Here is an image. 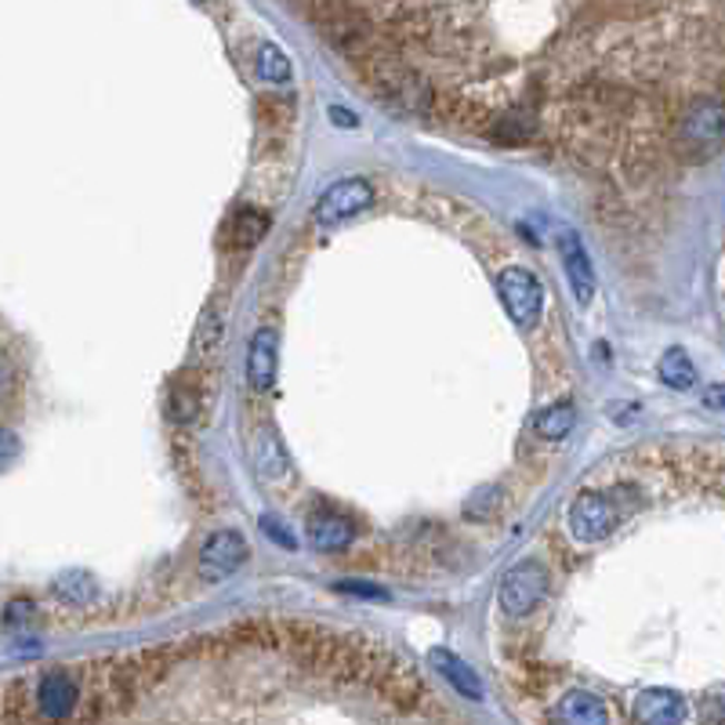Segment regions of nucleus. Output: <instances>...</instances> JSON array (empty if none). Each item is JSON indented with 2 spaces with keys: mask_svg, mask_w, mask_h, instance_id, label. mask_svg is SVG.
Listing matches in <instances>:
<instances>
[{
  "mask_svg": "<svg viewBox=\"0 0 725 725\" xmlns=\"http://www.w3.org/2000/svg\"><path fill=\"white\" fill-rule=\"evenodd\" d=\"M309 541H312V548H320V552H345L352 544V523L341 515H312Z\"/></svg>",
  "mask_w": 725,
  "mask_h": 725,
  "instance_id": "ddd939ff",
  "label": "nucleus"
},
{
  "mask_svg": "<svg viewBox=\"0 0 725 725\" xmlns=\"http://www.w3.org/2000/svg\"><path fill=\"white\" fill-rule=\"evenodd\" d=\"M501 286V298H504V309L518 326H533L541 320V309H544V286L537 283L530 269L523 265H508L497 276Z\"/></svg>",
  "mask_w": 725,
  "mask_h": 725,
  "instance_id": "7ed1b4c3",
  "label": "nucleus"
},
{
  "mask_svg": "<svg viewBox=\"0 0 725 725\" xmlns=\"http://www.w3.org/2000/svg\"><path fill=\"white\" fill-rule=\"evenodd\" d=\"M544 592H548V570L541 563H518L501 581V610L508 617H526L541 606Z\"/></svg>",
  "mask_w": 725,
  "mask_h": 725,
  "instance_id": "f03ea898",
  "label": "nucleus"
},
{
  "mask_svg": "<svg viewBox=\"0 0 725 725\" xmlns=\"http://www.w3.org/2000/svg\"><path fill=\"white\" fill-rule=\"evenodd\" d=\"M501 508V486H479L475 494L464 504V515L469 518H490Z\"/></svg>",
  "mask_w": 725,
  "mask_h": 725,
  "instance_id": "4be33fe9",
  "label": "nucleus"
},
{
  "mask_svg": "<svg viewBox=\"0 0 725 725\" xmlns=\"http://www.w3.org/2000/svg\"><path fill=\"white\" fill-rule=\"evenodd\" d=\"M33 701H37V707H40V715H48V718H66V715H73V707L80 704L77 675H73V672H66V667H51L48 675H40Z\"/></svg>",
  "mask_w": 725,
  "mask_h": 725,
  "instance_id": "6e6552de",
  "label": "nucleus"
},
{
  "mask_svg": "<svg viewBox=\"0 0 725 725\" xmlns=\"http://www.w3.org/2000/svg\"><path fill=\"white\" fill-rule=\"evenodd\" d=\"M360 70H363L366 84L374 88V94H385L389 102L403 105V109L421 113L425 102L432 99L425 80H417L410 70H400V66H392V62H360Z\"/></svg>",
  "mask_w": 725,
  "mask_h": 725,
  "instance_id": "f257e3e1",
  "label": "nucleus"
},
{
  "mask_svg": "<svg viewBox=\"0 0 725 725\" xmlns=\"http://www.w3.org/2000/svg\"><path fill=\"white\" fill-rule=\"evenodd\" d=\"M656 374H661L664 385H672L678 392H689L696 385V366H693V360L682 349H667L661 355V366H656Z\"/></svg>",
  "mask_w": 725,
  "mask_h": 725,
  "instance_id": "f3484780",
  "label": "nucleus"
},
{
  "mask_svg": "<svg viewBox=\"0 0 725 725\" xmlns=\"http://www.w3.org/2000/svg\"><path fill=\"white\" fill-rule=\"evenodd\" d=\"M704 403H707L711 410H722V403H725V389H722V385H711V389L704 392Z\"/></svg>",
  "mask_w": 725,
  "mask_h": 725,
  "instance_id": "cd10ccee",
  "label": "nucleus"
},
{
  "mask_svg": "<svg viewBox=\"0 0 725 725\" xmlns=\"http://www.w3.org/2000/svg\"><path fill=\"white\" fill-rule=\"evenodd\" d=\"M617 523H621L617 508H613V504L602 494H581L577 501H573V508H570V533L581 544L606 541Z\"/></svg>",
  "mask_w": 725,
  "mask_h": 725,
  "instance_id": "20e7f679",
  "label": "nucleus"
},
{
  "mask_svg": "<svg viewBox=\"0 0 725 725\" xmlns=\"http://www.w3.org/2000/svg\"><path fill=\"white\" fill-rule=\"evenodd\" d=\"M558 718L570 722V725H602V722H610L606 715V707H602V701L595 693H587V689H573L563 696V704H558Z\"/></svg>",
  "mask_w": 725,
  "mask_h": 725,
  "instance_id": "4468645a",
  "label": "nucleus"
},
{
  "mask_svg": "<svg viewBox=\"0 0 725 725\" xmlns=\"http://www.w3.org/2000/svg\"><path fill=\"white\" fill-rule=\"evenodd\" d=\"M558 254H563L573 294H577L581 305H587V301L595 298V272H592V262H587L584 243L577 240V232H563V236H558Z\"/></svg>",
  "mask_w": 725,
  "mask_h": 725,
  "instance_id": "9d476101",
  "label": "nucleus"
},
{
  "mask_svg": "<svg viewBox=\"0 0 725 725\" xmlns=\"http://www.w3.org/2000/svg\"><path fill=\"white\" fill-rule=\"evenodd\" d=\"M262 530L269 533L272 541L280 544V548H298V537H294V533H286V530H283V523H280L276 515H262Z\"/></svg>",
  "mask_w": 725,
  "mask_h": 725,
  "instance_id": "393cba45",
  "label": "nucleus"
},
{
  "mask_svg": "<svg viewBox=\"0 0 725 725\" xmlns=\"http://www.w3.org/2000/svg\"><path fill=\"white\" fill-rule=\"evenodd\" d=\"M222 334H225V298H214L200 316V326L193 334V352L214 355L218 345H222Z\"/></svg>",
  "mask_w": 725,
  "mask_h": 725,
  "instance_id": "2eb2a0df",
  "label": "nucleus"
},
{
  "mask_svg": "<svg viewBox=\"0 0 725 725\" xmlns=\"http://www.w3.org/2000/svg\"><path fill=\"white\" fill-rule=\"evenodd\" d=\"M258 77L269 80V84H286L291 80V59L276 44H265L258 51Z\"/></svg>",
  "mask_w": 725,
  "mask_h": 725,
  "instance_id": "412c9836",
  "label": "nucleus"
},
{
  "mask_svg": "<svg viewBox=\"0 0 725 725\" xmlns=\"http://www.w3.org/2000/svg\"><path fill=\"white\" fill-rule=\"evenodd\" d=\"M635 718L646 725H672V722L686 718V704H682V696L672 689H646V693H638V701H635Z\"/></svg>",
  "mask_w": 725,
  "mask_h": 725,
  "instance_id": "9b49d317",
  "label": "nucleus"
},
{
  "mask_svg": "<svg viewBox=\"0 0 725 725\" xmlns=\"http://www.w3.org/2000/svg\"><path fill=\"white\" fill-rule=\"evenodd\" d=\"M265 229H269V218L262 211H254V208H243L229 218V229H225V236L232 248H240V251H248L254 248L258 240L265 236Z\"/></svg>",
  "mask_w": 725,
  "mask_h": 725,
  "instance_id": "dca6fc26",
  "label": "nucleus"
},
{
  "mask_svg": "<svg viewBox=\"0 0 725 725\" xmlns=\"http://www.w3.org/2000/svg\"><path fill=\"white\" fill-rule=\"evenodd\" d=\"M374 689L385 696V701L392 707H400V711H417L421 704L429 701V689H425V682H421L410 667L395 656V661L374 678Z\"/></svg>",
  "mask_w": 725,
  "mask_h": 725,
  "instance_id": "0eeeda50",
  "label": "nucleus"
},
{
  "mask_svg": "<svg viewBox=\"0 0 725 725\" xmlns=\"http://www.w3.org/2000/svg\"><path fill=\"white\" fill-rule=\"evenodd\" d=\"M331 117H334L338 128H355V124H360V120H355V113H345V109H338V105L331 109Z\"/></svg>",
  "mask_w": 725,
  "mask_h": 725,
  "instance_id": "c85d7f7f",
  "label": "nucleus"
},
{
  "mask_svg": "<svg viewBox=\"0 0 725 725\" xmlns=\"http://www.w3.org/2000/svg\"><path fill=\"white\" fill-rule=\"evenodd\" d=\"M54 595L73 602V606H84V602L94 595V584H91V573L84 570H66L59 581H54Z\"/></svg>",
  "mask_w": 725,
  "mask_h": 725,
  "instance_id": "aec40b11",
  "label": "nucleus"
},
{
  "mask_svg": "<svg viewBox=\"0 0 725 725\" xmlns=\"http://www.w3.org/2000/svg\"><path fill=\"white\" fill-rule=\"evenodd\" d=\"M338 592H349V595H363V598H385L381 587H371L363 581H338Z\"/></svg>",
  "mask_w": 725,
  "mask_h": 725,
  "instance_id": "bb28decb",
  "label": "nucleus"
},
{
  "mask_svg": "<svg viewBox=\"0 0 725 725\" xmlns=\"http://www.w3.org/2000/svg\"><path fill=\"white\" fill-rule=\"evenodd\" d=\"M33 602L30 598H11L8 610H4V624L8 627H19V624H30L33 621Z\"/></svg>",
  "mask_w": 725,
  "mask_h": 725,
  "instance_id": "b1692460",
  "label": "nucleus"
},
{
  "mask_svg": "<svg viewBox=\"0 0 725 725\" xmlns=\"http://www.w3.org/2000/svg\"><path fill=\"white\" fill-rule=\"evenodd\" d=\"M254 469L265 479H283L286 475V450L276 440V432H262L254 440Z\"/></svg>",
  "mask_w": 725,
  "mask_h": 725,
  "instance_id": "a211bd4d",
  "label": "nucleus"
},
{
  "mask_svg": "<svg viewBox=\"0 0 725 725\" xmlns=\"http://www.w3.org/2000/svg\"><path fill=\"white\" fill-rule=\"evenodd\" d=\"M573 421H577L573 406L570 403H555L548 410H541L537 421H533V429H537L541 440H566L570 429H573Z\"/></svg>",
  "mask_w": 725,
  "mask_h": 725,
  "instance_id": "6ab92c4d",
  "label": "nucleus"
},
{
  "mask_svg": "<svg viewBox=\"0 0 725 725\" xmlns=\"http://www.w3.org/2000/svg\"><path fill=\"white\" fill-rule=\"evenodd\" d=\"M276 360H280V334L272 326H258L248 355V377L258 392L272 389V381H276Z\"/></svg>",
  "mask_w": 725,
  "mask_h": 725,
  "instance_id": "1a4fd4ad",
  "label": "nucleus"
},
{
  "mask_svg": "<svg viewBox=\"0 0 725 725\" xmlns=\"http://www.w3.org/2000/svg\"><path fill=\"white\" fill-rule=\"evenodd\" d=\"M374 203V189L363 182V178H345V182L331 185L326 193L316 200V222L320 225H338L345 222V218L366 211Z\"/></svg>",
  "mask_w": 725,
  "mask_h": 725,
  "instance_id": "39448f33",
  "label": "nucleus"
},
{
  "mask_svg": "<svg viewBox=\"0 0 725 725\" xmlns=\"http://www.w3.org/2000/svg\"><path fill=\"white\" fill-rule=\"evenodd\" d=\"M248 555H251L248 541H243L236 530H218L200 548V573L208 581H225L229 573H236L248 563Z\"/></svg>",
  "mask_w": 725,
  "mask_h": 725,
  "instance_id": "423d86ee",
  "label": "nucleus"
},
{
  "mask_svg": "<svg viewBox=\"0 0 725 725\" xmlns=\"http://www.w3.org/2000/svg\"><path fill=\"white\" fill-rule=\"evenodd\" d=\"M16 457H19V440L8 429H0V472H4Z\"/></svg>",
  "mask_w": 725,
  "mask_h": 725,
  "instance_id": "a878e982",
  "label": "nucleus"
},
{
  "mask_svg": "<svg viewBox=\"0 0 725 725\" xmlns=\"http://www.w3.org/2000/svg\"><path fill=\"white\" fill-rule=\"evenodd\" d=\"M429 661H432V667L440 672L450 686H454L461 696H469V701H483L486 696V689H483V682H479V675L472 672L469 664L461 661V656H454L450 650H432L429 653Z\"/></svg>",
  "mask_w": 725,
  "mask_h": 725,
  "instance_id": "f8f14e48",
  "label": "nucleus"
},
{
  "mask_svg": "<svg viewBox=\"0 0 725 725\" xmlns=\"http://www.w3.org/2000/svg\"><path fill=\"white\" fill-rule=\"evenodd\" d=\"M197 410H200V395L189 392L182 381H178V385L171 389V417L174 421H193Z\"/></svg>",
  "mask_w": 725,
  "mask_h": 725,
  "instance_id": "5701e85b",
  "label": "nucleus"
}]
</instances>
